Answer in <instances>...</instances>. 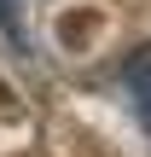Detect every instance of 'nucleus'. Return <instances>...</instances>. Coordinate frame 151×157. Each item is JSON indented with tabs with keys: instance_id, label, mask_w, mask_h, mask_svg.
Wrapping results in <instances>:
<instances>
[{
	"instance_id": "f03ea898",
	"label": "nucleus",
	"mask_w": 151,
	"mask_h": 157,
	"mask_svg": "<svg viewBox=\"0 0 151 157\" xmlns=\"http://www.w3.org/2000/svg\"><path fill=\"white\" fill-rule=\"evenodd\" d=\"M0 29H6L17 47H29V35H23V23H17V0H0Z\"/></svg>"
},
{
	"instance_id": "7ed1b4c3",
	"label": "nucleus",
	"mask_w": 151,
	"mask_h": 157,
	"mask_svg": "<svg viewBox=\"0 0 151 157\" xmlns=\"http://www.w3.org/2000/svg\"><path fill=\"white\" fill-rule=\"evenodd\" d=\"M0 105H12V87H6V82H0Z\"/></svg>"
},
{
	"instance_id": "f257e3e1",
	"label": "nucleus",
	"mask_w": 151,
	"mask_h": 157,
	"mask_svg": "<svg viewBox=\"0 0 151 157\" xmlns=\"http://www.w3.org/2000/svg\"><path fill=\"white\" fill-rule=\"evenodd\" d=\"M122 87H128V99H134V111H140V122H145V134H151V47H140L122 64Z\"/></svg>"
}]
</instances>
